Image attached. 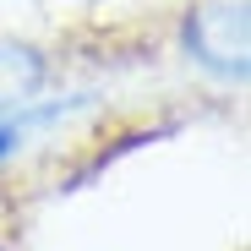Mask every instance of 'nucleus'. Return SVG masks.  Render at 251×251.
<instances>
[{"instance_id":"nucleus-3","label":"nucleus","mask_w":251,"mask_h":251,"mask_svg":"<svg viewBox=\"0 0 251 251\" xmlns=\"http://www.w3.org/2000/svg\"><path fill=\"white\" fill-rule=\"evenodd\" d=\"M0 251H6V246H0Z\"/></svg>"},{"instance_id":"nucleus-2","label":"nucleus","mask_w":251,"mask_h":251,"mask_svg":"<svg viewBox=\"0 0 251 251\" xmlns=\"http://www.w3.org/2000/svg\"><path fill=\"white\" fill-rule=\"evenodd\" d=\"M50 88V60L44 50L17 44V38H0V120L38 104V93Z\"/></svg>"},{"instance_id":"nucleus-1","label":"nucleus","mask_w":251,"mask_h":251,"mask_svg":"<svg viewBox=\"0 0 251 251\" xmlns=\"http://www.w3.org/2000/svg\"><path fill=\"white\" fill-rule=\"evenodd\" d=\"M180 50L207 76L240 82L246 76V50H251L246 0H197V6L180 17Z\"/></svg>"}]
</instances>
